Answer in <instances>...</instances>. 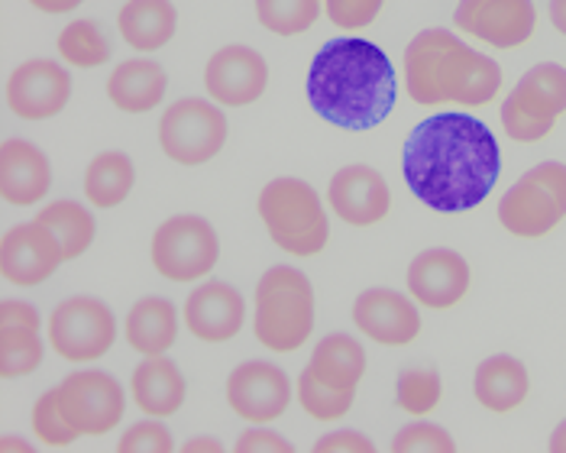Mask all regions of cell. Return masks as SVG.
<instances>
[{
	"label": "cell",
	"instance_id": "6da1fadb",
	"mask_svg": "<svg viewBox=\"0 0 566 453\" xmlns=\"http://www.w3.org/2000/svg\"><path fill=\"white\" fill-rule=\"evenodd\" d=\"M401 176L424 208L467 214L480 208L502 176L499 139L463 110H440L405 139Z\"/></svg>",
	"mask_w": 566,
	"mask_h": 453
},
{
	"label": "cell",
	"instance_id": "7a4b0ae2",
	"mask_svg": "<svg viewBox=\"0 0 566 453\" xmlns=\"http://www.w3.org/2000/svg\"><path fill=\"white\" fill-rule=\"evenodd\" d=\"M307 104L337 130L366 134L389 120L398 101L392 59L369 40L340 36L317 49L307 69Z\"/></svg>",
	"mask_w": 566,
	"mask_h": 453
},
{
	"label": "cell",
	"instance_id": "3957f363",
	"mask_svg": "<svg viewBox=\"0 0 566 453\" xmlns=\"http://www.w3.org/2000/svg\"><path fill=\"white\" fill-rule=\"evenodd\" d=\"M401 78L421 107H485L502 94V65L443 27L421 30L405 45Z\"/></svg>",
	"mask_w": 566,
	"mask_h": 453
},
{
	"label": "cell",
	"instance_id": "277c9868",
	"mask_svg": "<svg viewBox=\"0 0 566 453\" xmlns=\"http://www.w3.org/2000/svg\"><path fill=\"white\" fill-rule=\"evenodd\" d=\"M253 334L272 354H298L314 334V285L298 266H269L253 295Z\"/></svg>",
	"mask_w": 566,
	"mask_h": 453
},
{
	"label": "cell",
	"instance_id": "5b68a950",
	"mask_svg": "<svg viewBox=\"0 0 566 453\" xmlns=\"http://www.w3.org/2000/svg\"><path fill=\"white\" fill-rule=\"evenodd\" d=\"M256 211L269 240L295 260L321 256L331 243V208L307 181L292 176L265 181Z\"/></svg>",
	"mask_w": 566,
	"mask_h": 453
},
{
	"label": "cell",
	"instance_id": "8992f818",
	"mask_svg": "<svg viewBox=\"0 0 566 453\" xmlns=\"http://www.w3.org/2000/svg\"><path fill=\"white\" fill-rule=\"evenodd\" d=\"M499 224L518 240L551 236L566 221V166L537 162L499 198Z\"/></svg>",
	"mask_w": 566,
	"mask_h": 453
},
{
	"label": "cell",
	"instance_id": "52a82bcc",
	"mask_svg": "<svg viewBox=\"0 0 566 453\" xmlns=\"http://www.w3.org/2000/svg\"><path fill=\"white\" fill-rule=\"evenodd\" d=\"M564 114L566 65L560 62H541V65L527 69L499 107V120H502L505 136L515 143H524V146L547 139Z\"/></svg>",
	"mask_w": 566,
	"mask_h": 453
},
{
	"label": "cell",
	"instance_id": "ba28073f",
	"mask_svg": "<svg viewBox=\"0 0 566 453\" xmlns=\"http://www.w3.org/2000/svg\"><path fill=\"white\" fill-rule=\"evenodd\" d=\"M149 260L166 282H205L220 260L218 230L201 214H172L156 227Z\"/></svg>",
	"mask_w": 566,
	"mask_h": 453
},
{
	"label": "cell",
	"instance_id": "9c48e42d",
	"mask_svg": "<svg viewBox=\"0 0 566 453\" xmlns=\"http://www.w3.org/2000/svg\"><path fill=\"white\" fill-rule=\"evenodd\" d=\"M227 114L211 97H181L159 117V146L178 166H205L227 143Z\"/></svg>",
	"mask_w": 566,
	"mask_h": 453
},
{
	"label": "cell",
	"instance_id": "30bf717a",
	"mask_svg": "<svg viewBox=\"0 0 566 453\" xmlns=\"http://www.w3.org/2000/svg\"><path fill=\"white\" fill-rule=\"evenodd\" d=\"M117 340V317L94 298V295H72L55 305L49 315V347L59 360L94 362L101 360Z\"/></svg>",
	"mask_w": 566,
	"mask_h": 453
},
{
	"label": "cell",
	"instance_id": "8fae6325",
	"mask_svg": "<svg viewBox=\"0 0 566 453\" xmlns=\"http://www.w3.org/2000/svg\"><path fill=\"white\" fill-rule=\"evenodd\" d=\"M59 405L82 438L111 434L127 411L124 386L104 369H75L55 386Z\"/></svg>",
	"mask_w": 566,
	"mask_h": 453
},
{
	"label": "cell",
	"instance_id": "7c38bea8",
	"mask_svg": "<svg viewBox=\"0 0 566 453\" xmlns=\"http://www.w3.org/2000/svg\"><path fill=\"white\" fill-rule=\"evenodd\" d=\"M3 101L10 114L20 120L40 124L59 117L72 101V75L69 65L59 59H27L20 62L3 85Z\"/></svg>",
	"mask_w": 566,
	"mask_h": 453
},
{
	"label": "cell",
	"instance_id": "4fadbf2b",
	"mask_svg": "<svg viewBox=\"0 0 566 453\" xmlns=\"http://www.w3.org/2000/svg\"><path fill=\"white\" fill-rule=\"evenodd\" d=\"M295 386L275 362L247 360L227 376V405L247 424H272L292 405Z\"/></svg>",
	"mask_w": 566,
	"mask_h": 453
},
{
	"label": "cell",
	"instance_id": "5bb4252c",
	"mask_svg": "<svg viewBox=\"0 0 566 453\" xmlns=\"http://www.w3.org/2000/svg\"><path fill=\"white\" fill-rule=\"evenodd\" d=\"M453 27L476 43L505 52L531 43L537 30V7L534 0H460Z\"/></svg>",
	"mask_w": 566,
	"mask_h": 453
},
{
	"label": "cell",
	"instance_id": "9a60e30c",
	"mask_svg": "<svg viewBox=\"0 0 566 453\" xmlns=\"http://www.w3.org/2000/svg\"><path fill=\"white\" fill-rule=\"evenodd\" d=\"M408 295L428 308V312H450L457 308L473 285V270L470 260L450 246H431L421 250L405 272Z\"/></svg>",
	"mask_w": 566,
	"mask_h": 453
},
{
	"label": "cell",
	"instance_id": "2e32d148",
	"mask_svg": "<svg viewBox=\"0 0 566 453\" xmlns=\"http://www.w3.org/2000/svg\"><path fill=\"white\" fill-rule=\"evenodd\" d=\"M265 88H269V62L253 45H223L205 65V91L223 110L256 104Z\"/></svg>",
	"mask_w": 566,
	"mask_h": 453
},
{
	"label": "cell",
	"instance_id": "e0dca14e",
	"mask_svg": "<svg viewBox=\"0 0 566 453\" xmlns=\"http://www.w3.org/2000/svg\"><path fill=\"white\" fill-rule=\"evenodd\" d=\"M353 324L363 337L382 347H408L421 337V305L408 292L366 288L353 302Z\"/></svg>",
	"mask_w": 566,
	"mask_h": 453
},
{
	"label": "cell",
	"instance_id": "ac0fdd59",
	"mask_svg": "<svg viewBox=\"0 0 566 453\" xmlns=\"http://www.w3.org/2000/svg\"><path fill=\"white\" fill-rule=\"evenodd\" d=\"M327 208L347 227H376L392 211V188L379 169L353 162L327 181Z\"/></svg>",
	"mask_w": 566,
	"mask_h": 453
},
{
	"label": "cell",
	"instance_id": "d6986e66",
	"mask_svg": "<svg viewBox=\"0 0 566 453\" xmlns=\"http://www.w3.org/2000/svg\"><path fill=\"white\" fill-rule=\"evenodd\" d=\"M62 263H65V253L59 240L36 218L27 224L10 227L0 236V275L10 285L36 288L45 278H52Z\"/></svg>",
	"mask_w": 566,
	"mask_h": 453
},
{
	"label": "cell",
	"instance_id": "ffe728a7",
	"mask_svg": "<svg viewBox=\"0 0 566 453\" xmlns=\"http://www.w3.org/2000/svg\"><path fill=\"white\" fill-rule=\"evenodd\" d=\"M181 320L201 344H227L247 324V298L230 282L205 278V285H195L185 298Z\"/></svg>",
	"mask_w": 566,
	"mask_h": 453
},
{
	"label": "cell",
	"instance_id": "44dd1931",
	"mask_svg": "<svg viewBox=\"0 0 566 453\" xmlns=\"http://www.w3.org/2000/svg\"><path fill=\"white\" fill-rule=\"evenodd\" d=\"M43 317L30 302H0V376L23 379L33 376L45 357Z\"/></svg>",
	"mask_w": 566,
	"mask_h": 453
},
{
	"label": "cell",
	"instance_id": "7402d4cb",
	"mask_svg": "<svg viewBox=\"0 0 566 453\" xmlns=\"http://www.w3.org/2000/svg\"><path fill=\"white\" fill-rule=\"evenodd\" d=\"M52 188L49 156L30 139H3L0 143V198L13 208L43 204Z\"/></svg>",
	"mask_w": 566,
	"mask_h": 453
},
{
	"label": "cell",
	"instance_id": "603a6c76",
	"mask_svg": "<svg viewBox=\"0 0 566 453\" xmlns=\"http://www.w3.org/2000/svg\"><path fill=\"white\" fill-rule=\"evenodd\" d=\"M188 382L178 362L163 357H143L130 376V399L146 418H172L185 405Z\"/></svg>",
	"mask_w": 566,
	"mask_h": 453
},
{
	"label": "cell",
	"instance_id": "cb8c5ba5",
	"mask_svg": "<svg viewBox=\"0 0 566 453\" xmlns=\"http://www.w3.org/2000/svg\"><path fill=\"white\" fill-rule=\"evenodd\" d=\"M527 392H531V372L512 354L485 357L473 372V396L489 414H512L527 402Z\"/></svg>",
	"mask_w": 566,
	"mask_h": 453
},
{
	"label": "cell",
	"instance_id": "d4e9b609",
	"mask_svg": "<svg viewBox=\"0 0 566 453\" xmlns=\"http://www.w3.org/2000/svg\"><path fill=\"white\" fill-rule=\"evenodd\" d=\"M166 91H169L166 69L146 55L120 62L107 78V97L124 114H149L166 101Z\"/></svg>",
	"mask_w": 566,
	"mask_h": 453
},
{
	"label": "cell",
	"instance_id": "484cf974",
	"mask_svg": "<svg viewBox=\"0 0 566 453\" xmlns=\"http://www.w3.org/2000/svg\"><path fill=\"white\" fill-rule=\"evenodd\" d=\"M127 347L139 357H163L178 340V308L169 298L146 295L133 305L124 320Z\"/></svg>",
	"mask_w": 566,
	"mask_h": 453
},
{
	"label": "cell",
	"instance_id": "4316f807",
	"mask_svg": "<svg viewBox=\"0 0 566 453\" xmlns=\"http://www.w3.org/2000/svg\"><path fill=\"white\" fill-rule=\"evenodd\" d=\"M117 30L136 52H159L172 43L178 10L172 0H127L117 13Z\"/></svg>",
	"mask_w": 566,
	"mask_h": 453
},
{
	"label": "cell",
	"instance_id": "83f0119b",
	"mask_svg": "<svg viewBox=\"0 0 566 453\" xmlns=\"http://www.w3.org/2000/svg\"><path fill=\"white\" fill-rule=\"evenodd\" d=\"M305 369H311L324 382H334L344 389H359V382L366 376V350L349 334H327L314 344L311 362Z\"/></svg>",
	"mask_w": 566,
	"mask_h": 453
},
{
	"label": "cell",
	"instance_id": "f1b7e54d",
	"mask_svg": "<svg viewBox=\"0 0 566 453\" xmlns=\"http://www.w3.org/2000/svg\"><path fill=\"white\" fill-rule=\"evenodd\" d=\"M36 221L59 240L62 253H65V263H75L82 260L94 236H97V221H94V211L85 208L82 201H49L45 208L36 211Z\"/></svg>",
	"mask_w": 566,
	"mask_h": 453
},
{
	"label": "cell",
	"instance_id": "f546056e",
	"mask_svg": "<svg viewBox=\"0 0 566 453\" xmlns=\"http://www.w3.org/2000/svg\"><path fill=\"white\" fill-rule=\"evenodd\" d=\"M82 185H85V198L91 208H101V211L120 208L136 185V166L127 152H117V149L101 152L87 162Z\"/></svg>",
	"mask_w": 566,
	"mask_h": 453
},
{
	"label": "cell",
	"instance_id": "4dcf8cb0",
	"mask_svg": "<svg viewBox=\"0 0 566 453\" xmlns=\"http://www.w3.org/2000/svg\"><path fill=\"white\" fill-rule=\"evenodd\" d=\"M55 52H59V59H62L69 69L91 72V69L107 65L114 49H111V40H107V33L101 30L97 20L75 17L72 23L62 27L59 40H55Z\"/></svg>",
	"mask_w": 566,
	"mask_h": 453
},
{
	"label": "cell",
	"instance_id": "1f68e13d",
	"mask_svg": "<svg viewBox=\"0 0 566 453\" xmlns=\"http://www.w3.org/2000/svg\"><path fill=\"white\" fill-rule=\"evenodd\" d=\"M295 396H298V405L305 408V414H311L314 421H324V424L347 418L356 402V389L324 382L311 369H302V376L295 382Z\"/></svg>",
	"mask_w": 566,
	"mask_h": 453
},
{
	"label": "cell",
	"instance_id": "d6a6232c",
	"mask_svg": "<svg viewBox=\"0 0 566 453\" xmlns=\"http://www.w3.org/2000/svg\"><path fill=\"white\" fill-rule=\"evenodd\" d=\"M443 399V379L431 366H405L395 379V405L411 418L434 414Z\"/></svg>",
	"mask_w": 566,
	"mask_h": 453
},
{
	"label": "cell",
	"instance_id": "836d02e7",
	"mask_svg": "<svg viewBox=\"0 0 566 453\" xmlns=\"http://www.w3.org/2000/svg\"><path fill=\"white\" fill-rule=\"evenodd\" d=\"M324 13V0H256V20L272 36H302Z\"/></svg>",
	"mask_w": 566,
	"mask_h": 453
},
{
	"label": "cell",
	"instance_id": "e575fe53",
	"mask_svg": "<svg viewBox=\"0 0 566 453\" xmlns=\"http://www.w3.org/2000/svg\"><path fill=\"white\" fill-rule=\"evenodd\" d=\"M30 421H33V434H36V441H40L43 447L62 451V447H72L75 441H82V434L69 424L65 411L59 405L55 389H49V392H43V396L36 399Z\"/></svg>",
	"mask_w": 566,
	"mask_h": 453
},
{
	"label": "cell",
	"instance_id": "d590c367",
	"mask_svg": "<svg viewBox=\"0 0 566 453\" xmlns=\"http://www.w3.org/2000/svg\"><path fill=\"white\" fill-rule=\"evenodd\" d=\"M392 453H457V441L450 438L447 428H440L428 418H418V421H408L401 431H395Z\"/></svg>",
	"mask_w": 566,
	"mask_h": 453
},
{
	"label": "cell",
	"instance_id": "8d00e7d4",
	"mask_svg": "<svg viewBox=\"0 0 566 453\" xmlns=\"http://www.w3.org/2000/svg\"><path fill=\"white\" fill-rule=\"evenodd\" d=\"M120 453H172L175 441L172 431L163 424V418H143L124 431V438L117 441Z\"/></svg>",
	"mask_w": 566,
	"mask_h": 453
},
{
	"label": "cell",
	"instance_id": "74e56055",
	"mask_svg": "<svg viewBox=\"0 0 566 453\" xmlns=\"http://www.w3.org/2000/svg\"><path fill=\"white\" fill-rule=\"evenodd\" d=\"M382 7H386V0H324L327 20L344 33H359V30L373 27L379 20Z\"/></svg>",
	"mask_w": 566,
	"mask_h": 453
},
{
	"label": "cell",
	"instance_id": "f35d334b",
	"mask_svg": "<svg viewBox=\"0 0 566 453\" xmlns=\"http://www.w3.org/2000/svg\"><path fill=\"white\" fill-rule=\"evenodd\" d=\"M233 451L237 453H292V441L289 438H282L279 431H269L265 424H253V428H247L240 438H237V444H233Z\"/></svg>",
	"mask_w": 566,
	"mask_h": 453
},
{
	"label": "cell",
	"instance_id": "ab89813d",
	"mask_svg": "<svg viewBox=\"0 0 566 453\" xmlns=\"http://www.w3.org/2000/svg\"><path fill=\"white\" fill-rule=\"evenodd\" d=\"M314 453H376V444L366 438V434H359V431H331V434H324V438H317L314 441Z\"/></svg>",
	"mask_w": 566,
	"mask_h": 453
},
{
	"label": "cell",
	"instance_id": "60d3db41",
	"mask_svg": "<svg viewBox=\"0 0 566 453\" xmlns=\"http://www.w3.org/2000/svg\"><path fill=\"white\" fill-rule=\"evenodd\" d=\"M85 0H30V7H36L40 13L49 17H62V13H75Z\"/></svg>",
	"mask_w": 566,
	"mask_h": 453
},
{
	"label": "cell",
	"instance_id": "b9f144b4",
	"mask_svg": "<svg viewBox=\"0 0 566 453\" xmlns=\"http://www.w3.org/2000/svg\"><path fill=\"white\" fill-rule=\"evenodd\" d=\"M547 17H551V27L566 36V0H547Z\"/></svg>",
	"mask_w": 566,
	"mask_h": 453
},
{
	"label": "cell",
	"instance_id": "7bdbcfd3",
	"mask_svg": "<svg viewBox=\"0 0 566 453\" xmlns=\"http://www.w3.org/2000/svg\"><path fill=\"white\" fill-rule=\"evenodd\" d=\"M181 453H223V444H218L214 438H195L181 444Z\"/></svg>",
	"mask_w": 566,
	"mask_h": 453
},
{
	"label": "cell",
	"instance_id": "ee69618b",
	"mask_svg": "<svg viewBox=\"0 0 566 453\" xmlns=\"http://www.w3.org/2000/svg\"><path fill=\"white\" fill-rule=\"evenodd\" d=\"M547 451L551 453H566V418L551 431V441H547Z\"/></svg>",
	"mask_w": 566,
	"mask_h": 453
},
{
	"label": "cell",
	"instance_id": "f6af8a7d",
	"mask_svg": "<svg viewBox=\"0 0 566 453\" xmlns=\"http://www.w3.org/2000/svg\"><path fill=\"white\" fill-rule=\"evenodd\" d=\"M0 451H3V453H10V451L30 453V451H33V444H27V441H20V438H10V434H7V438L0 441Z\"/></svg>",
	"mask_w": 566,
	"mask_h": 453
}]
</instances>
